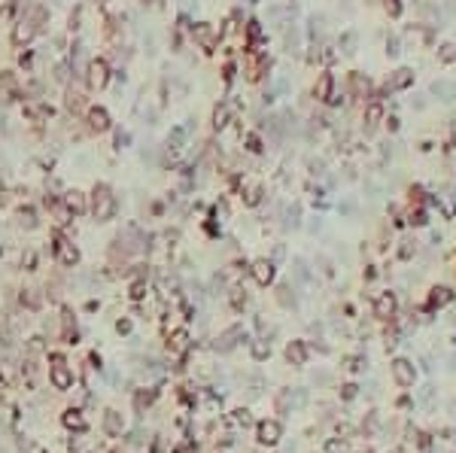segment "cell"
I'll list each match as a JSON object with an SVG mask.
<instances>
[{"label":"cell","instance_id":"6da1fadb","mask_svg":"<svg viewBox=\"0 0 456 453\" xmlns=\"http://www.w3.org/2000/svg\"><path fill=\"white\" fill-rule=\"evenodd\" d=\"M113 213H116V198L110 192V186H98V189L92 192V216H95L98 222H107Z\"/></svg>","mask_w":456,"mask_h":453},{"label":"cell","instance_id":"7a4b0ae2","mask_svg":"<svg viewBox=\"0 0 456 453\" xmlns=\"http://www.w3.org/2000/svg\"><path fill=\"white\" fill-rule=\"evenodd\" d=\"M107 79H110V67H107V61H89V70H85V82H89V89L92 92H98V89H103L107 85Z\"/></svg>","mask_w":456,"mask_h":453},{"label":"cell","instance_id":"3957f363","mask_svg":"<svg viewBox=\"0 0 456 453\" xmlns=\"http://www.w3.org/2000/svg\"><path fill=\"white\" fill-rule=\"evenodd\" d=\"M49 380H52V387L55 389H70L73 387V371L64 365V359L55 356V365L49 368Z\"/></svg>","mask_w":456,"mask_h":453},{"label":"cell","instance_id":"277c9868","mask_svg":"<svg viewBox=\"0 0 456 453\" xmlns=\"http://www.w3.org/2000/svg\"><path fill=\"white\" fill-rule=\"evenodd\" d=\"M192 37H195V43L201 49H213L216 40H219V33H216L213 25H195V28H192Z\"/></svg>","mask_w":456,"mask_h":453},{"label":"cell","instance_id":"5b68a950","mask_svg":"<svg viewBox=\"0 0 456 453\" xmlns=\"http://www.w3.org/2000/svg\"><path fill=\"white\" fill-rule=\"evenodd\" d=\"M55 253H58L61 265H67V268H73V265L79 262V250H76L73 243H67L64 237H58V243H55Z\"/></svg>","mask_w":456,"mask_h":453},{"label":"cell","instance_id":"8992f818","mask_svg":"<svg viewBox=\"0 0 456 453\" xmlns=\"http://www.w3.org/2000/svg\"><path fill=\"white\" fill-rule=\"evenodd\" d=\"M37 31H40V28L33 25V22L28 19V15H25V19H22V22L15 25V33H12V40H15L19 46H22V43H31V40H33V33H37Z\"/></svg>","mask_w":456,"mask_h":453},{"label":"cell","instance_id":"52a82bcc","mask_svg":"<svg viewBox=\"0 0 456 453\" xmlns=\"http://www.w3.org/2000/svg\"><path fill=\"white\" fill-rule=\"evenodd\" d=\"M89 128L92 131H107L110 128V116H107L103 107H92V110H89Z\"/></svg>","mask_w":456,"mask_h":453},{"label":"cell","instance_id":"ba28073f","mask_svg":"<svg viewBox=\"0 0 456 453\" xmlns=\"http://www.w3.org/2000/svg\"><path fill=\"white\" fill-rule=\"evenodd\" d=\"M331 89H335V76H331V73H320V79H317V89H313L317 100H326V103H328Z\"/></svg>","mask_w":456,"mask_h":453},{"label":"cell","instance_id":"9c48e42d","mask_svg":"<svg viewBox=\"0 0 456 453\" xmlns=\"http://www.w3.org/2000/svg\"><path fill=\"white\" fill-rule=\"evenodd\" d=\"M253 277L259 280L261 286H265V283H271V280H274V265H271L268 259H259L256 265H253Z\"/></svg>","mask_w":456,"mask_h":453},{"label":"cell","instance_id":"30bf717a","mask_svg":"<svg viewBox=\"0 0 456 453\" xmlns=\"http://www.w3.org/2000/svg\"><path fill=\"white\" fill-rule=\"evenodd\" d=\"M411 79H414V73L401 67V70H395V73H392V76H390V82H387V89H390V92H398V89H408V85H411Z\"/></svg>","mask_w":456,"mask_h":453},{"label":"cell","instance_id":"8fae6325","mask_svg":"<svg viewBox=\"0 0 456 453\" xmlns=\"http://www.w3.org/2000/svg\"><path fill=\"white\" fill-rule=\"evenodd\" d=\"M277 435H280V426H277V423H261L259 426V441L261 444H274Z\"/></svg>","mask_w":456,"mask_h":453},{"label":"cell","instance_id":"7c38bea8","mask_svg":"<svg viewBox=\"0 0 456 453\" xmlns=\"http://www.w3.org/2000/svg\"><path fill=\"white\" fill-rule=\"evenodd\" d=\"M64 207L70 210V213H82V210H85V198H82V192H67Z\"/></svg>","mask_w":456,"mask_h":453},{"label":"cell","instance_id":"4fadbf2b","mask_svg":"<svg viewBox=\"0 0 456 453\" xmlns=\"http://www.w3.org/2000/svg\"><path fill=\"white\" fill-rule=\"evenodd\" d=\"M380 119H383V107H380V103H368V107H365V122H368V128H374Z\"/></svg>","mask_w":456,"mask_h":453},{"label":"cell","instance_id":"5bb4252c","mask_svg":"<svg viewBox=\"0 0 456 453\" xmlns=\"http://www.w3.org/2000/svg\"><path fill=\"white\" fill-rule=\"evenodd\" d=\"M103 429H107V435H119V432H122V423H119V414H116V411H107Z\"/></svg>","mask_w":456,"mask_h":453},{"label":"cell","instance_id":"9a60e30c","mask_svg":"<svg viewBox=\"0 0 456 453\" xmlns=\"http://www.w3.org/2000/svg\"><path fill=\"white\" fill-rule=\"evenodd\" d=\"M64 426L67 429H85V417L70 408V411H64Z\"/></svg>","mask_w":456,"mask_h":453},{"label":"cell","instance_id":"2e32d148","mask_svg":"<svg viewBox=\"0 0 456 453\" xmlns=\"http://www.w3.org/2000/svg\"><path fill=\"white\" fill-rule=\"evenodd\" d=\"M225 125H228V107L219 103V107L213 110V128L219 131V128H225Z\"/></svg>","mask_w":456,"mask_h":453},{"label":"cell","instance_id":"e0dca14e","mask_svg":"<svg viewBox=\"0 0 456 453\" xmlns=\"http://www.w3.org/2000/svg\"><path fill=\"white\" fill-rule=\"evenodd\" d=\"M438 58H441L444 64H453L456 61V43H444V46L438 49Z\"/></svg>","mask_w":456,"mask_h":453},{"label":"cell","instance_id":"ac0fdd59","mask_svg":"<svg viewBox=\"0 0 456 453\" xmlns=\"http://www.w3.org/2000/svg\"><path fill=\"white\" fill-rule=\"evenodd\" d=\"M286 356L292 359V362H298V365H301V362H304V356H307V353H304V344H298V341H295V344H289Z\"/></svg>","mask_w":456,"mask_h":453},{"label":"cell","instance_id":"d6986e66","mask_svg":"<svg viewBox=\"0 0 456 453\" xmlns=\"http://www.w3.org/2000/svg\"><path fill=\"white\" fill-rule=\"evenodd\" d=\"M22 301H25V304H28L31 310H37L43 298H40V292H37V289H28V292H25V295H22Z\"/></svg>","mask_w":456,"mask_h":453},{"label":"cell","instance_id":"ffe728a7","mask_svg":"<svg viewBox=\"0 0 456 453\" xmlns=\"http://www.w3.org/2000/svg\"><path fill=\"white\" fill-rule=\"evenodd\" d=\"M79 107H82V92H73V89H70V92H67V110L76 113Z\"/></svg>","mask_w":456,"mask_h":453},{"label":"cell","instance_id":"44dd1931","mask_svg":"<svg viewBox=\"0 0 456 453\" xmlns=\"http://www.w3.org/2000/svg\"><path fill=\"white\" fill-rule=\"evenodd\" d=\"M186 341H189V338H186V332H173V338H170V347H173L177 353H183V350H186Z\"/></svg>","mask_w":456,"mask_h":453},{"label":"cell","instance_id":"7402d4cb","mask_svg":"<svg viewBox=\"0 0 456 453\" xmlns=\"http://www.w3.org/2000/svg\"><path fill=\"white\" fill-rule=\"evenodd\" d=\"M377 313H380V317L392 313V295H383V298L377 301Z\"/></svg>","mask_w":456,"mask_h":453},{"label":"cell","instance_id":"603a6c76","mask_svg":"<svg viewBox=\"0 0 456 453\" xmlns=\"http://www.w3.org/2000/svg\"><path fill=\"white\" fill-rule=\"evenodd\" d=\"M432 92H435V95H444V100H450V97H453V89H450L447 82H435V85H432Z\"/></svg>","mask_w":456,"mask_h":453},{"label":"cell","instance_id":"cb8c5ba5","mask_svg":"<svg viewBox=\"0 0 456 453\" xmlns=\"http://www.w3.org/2000/svg\"><path fill=\"white\" fill-rule=\"evenodd\" d=\"M353 89H356V95H368V79H362V76H353Z\"/></svg>","mask_w":456,"mask_h":453},{"label":"cell","instance_id":"d4e9b609","mask_svg":"<svg viewBox=\"0 0 456 453\" xmlns=\"http://www.w3.org/2000/svg\"><path fill=\"white\" fill-rule=\"evenodd\" d=\"M19 219H22V225H25V228H33V225H37V216H33V210H22V216H19Z\"/></svg>","mask_w":456,"mask_h":453},{"label":"cell","instance_id":"484cf974","mask_svg":"<svg viewBox=\"0 0 456 453\" xmlns=\"http://www.w3.org/2000/svg\"><path fill=\"white\" fill-rule=\"evenodd\" d=\"M353 46H356V33H344V52H347V55H350V52H356Z\"/></svg>","mask_w":456,"mask_h":453},{"label":"cell","instance_id":"4316f807","mask_svg":"<svg viewBox=\"0 0 456 453\" xmlns=\"http://www.w3.org/2000/svg\"><path fill=\"white\" fill-rule=\"evenodd\" d=\"M259 201H261V189L259 186H253V189L247 192V204H259Z\"/></svg>","mask_w":456,"mask_h":453},{"label":"cell","instance_id":"83f0119b","mask_svg":"<svg viewBox=\"0 0 456 453\" xmlns=\"http://www.w3.org/2000/svg\"><path fill=\"white\" fill-rule=\"evenodd\" d=\"M55 79H58V82H67V64L55 67Z\"/></svg>","mask_w":456,"mask_h":453},{"label":"cell","instance_id":"f1b7e54d","mask_svg":"<svg viewBox=\"0 0 456 453\" xmlns=\"http://www.w3.org/2000/svg\"><path fill=\"white\" fill-rule=\"evenodd\" d=\"M387 9H390V15H398L401 6H398V0H387Z\"/></svg>","mask_w":456,"mask_h":453},{"label":"cell","instance_id":"f546056e","mask_svg":"<svg viewBox=\"0 0 456 453\" xmlns=\"http://www.w3.org/2000/svg\"><path fill=\"white\" fill-rule=\"evenodd\" d=\"M247 146L253 149V152H259L261 146H259V137H247Z\"/></svg>","mask_w":456,"mask_h":453},{"label":"cell","instance_id":"4dcf8cb0","mask_svg":"<svg viewBox=\"0 0 456 453\" xmlns=\"http://www.w3.org/2000/svg\"><path fill=\"white\" fill-rule=\"evenodd\" d=\"M40 350H43V344H40V338H33L31 341V353H40Z\"/></svg>","mask_w":456,"mask_h":453},{"label":"cell","instance_id":"1f68e13d","mask_svg":"<svg viewBox=\"0 0 456 453\" xmlns=\"http://www.w3.org/2000/svg\"><path fill=\"white\" fill-rule=\"evenodd\" d=\"M116 328H119V332H131V323H128V320H122V323L116 325Z\"/></svg>","mask_w":456,"mask_h":453}]
</instances>
